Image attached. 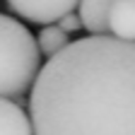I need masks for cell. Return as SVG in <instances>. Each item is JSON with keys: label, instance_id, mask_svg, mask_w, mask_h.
<instances>
[{"label": "cell", "instance_id": "cell-1", "mask_svg": "<svg viewBox=\"0 0 135 135\" xmlns=\"http://www.w3.org/2000/svg\"><path fill=\"white\" fill-rule=\"evenodd\" d=\"M29 116L34 135H135V41L84 36L48 58Z\"/></svg>", "mask_w": 135, "mask_h": 135}, {"label": "cell", "instance_id": "cell-2", "mask_svg": "<svg viewBox=\"0 0 135 135\" xmlns=\"http://www.w3.org/2000/svg\"><path fill=\"white\" fill-rule=\"evenodd\" d=\"M41 73V51L31 31L0 12V99L24 101Z\"/></svg>", "mask_w": 135, "mask_h": 135}, {"label": "cell", "instance_id": "cell-3", "mask_svg": "<svg viewBox=\"0 0 135 135\" xmlns=\"http://www.w3.org/2000/svg\"><path fill=\"white\" fill-rule=\"evenodd\" d=\"M7 7L31 24H58L65 15L80 7L82 0H5Z\"/></svg>", "mask_w": 135, "mask_h": 135}, {"label": "cell", "instance_id": "cell-4", "mask_svg": "<svg viewBox=\"0 0 135 135\" xmlns=\"http://www.w3.org/2000/svg\"><path fill=\"white\" fill-rule=\"evenodd\" d=\"M116 0H82L80 3V20L82 27L89 31V36H109L111 27V10Z\"/></svg>", "mask_w": 135, "mask_h": 135}, {"label": "cell", "instance_id": "cell-5", "mask_svg": "<svg viewBox=\"0 0 135 135\" xmlns=\"http://www.w3.org/2000/svg\"><path fill=\"white\" fill-rule=\"evenodd\" d=\"M0 135H34L31 116L12 99H0Z\"/></svg>", "mask_w": 135, "mask_h": 135}, {"label": "cell", "instance_id": "cell-6", "mask_svg": "<svg viewBox=\"0 0 135 135\" xmlns=\"http://www.w3.org/2000/svg\"><path fill=\"white\" fill-rule=\"evenodd\" d=\"M109 27H111V36L123 41H135V0H116Z\"/></svg>", "mask_w": 135, "mask_h": 135}, {"label": "cell", "instance_id": "cell-7", "mask_svg": "<svg viewBox=\"0 0 135 135\" xmlns=\"http://www.w3.org/2000/svg\"><path fill=\"white\" fill-rule=\"evenodd\" d=\"M70 34H65L58 24H48L39 31V36H36V44H39V51H41V56L46 58H56L60 51H65L68 46H70L73 41L68 39Z\"/></svg>", "mask_w": 135, "mask_h": 135}, {"label": "cell", "instance_id": "cell-8", "mask_svg": "<svg viewBox=\"0 0 135 135\" xmlns=\"http://www.w3.org/2000/svg\"><path fill=\"white\" fill-rule=\"evenodd\" d=\"M58 27H60L65 34H75V31L84 29V27H82V20H80V12H70V15H65L63 20L58 22Z\"/></svg>", "mask_w": 135, "mask_h": 135}]
</instances>
